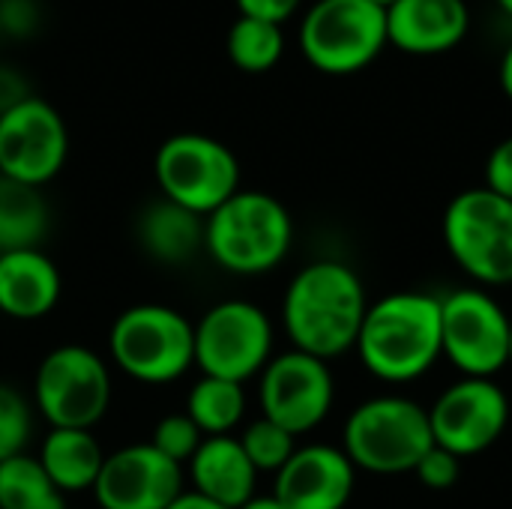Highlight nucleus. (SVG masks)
I'll return each instance as SVG.
<instances>
[{
	"instance_id": "c756f323",
	"label": "nucleus",
	"mask_w": 512,
	"mask_h": 509,
	"mask_svg": "<svg viewBox=\"0 0 512 509\" xmlns=\"http://www.w3.org/2000/svg\"><path fill=\"white\" fill-rule=\"evenodd\" d=\"M486 189L512 201V135L492 147L486 159Z\"/></svg>"
},
{
	"instance_id": "20e7f679",
	"label": "nucleus",
	"mask_w": 512,
	"mask_h": 509,
	"mask_svg": "<svg viewBox=\"0 0 512 509\" xmlns=\"http://www.w3.org/2000/svg\"><path fill=\"white\" fill-rule=\"evenodd\" d=\"M435 447L429 411L408 396H375L357 405L342 429V450L366 474H414Z\"/></svg>"
},
{
	"instance_id": "393cba45",
	"label": "nucleus",
	"mask_w": 512,
	"mask_h": 509,
	"mask_svg": "<svg viewBox=\"0 0 512 509\" xmlns=\"http://www.w3.org/2000/svg\"><path fill=\"white\" fill-rule=\"evenodd\" d=\"M282 51H285L282 24L240 15L228 30V57L243 72L258 75L273 69L282 60Z\"/></svg>"
},
{
	"instance_id": "423d86ee",
	"label": "nucleus",
	"mask_w": 512,
	"mask_h": 509,
	"mask_svg": "<svg viewBox=\"0 0 512 509\" xmlns=\"http://www.w3.org/2000/svg\"><path fill=\"white\" fill-rule=\"evenodd\" d=\"M444 246L483 288L512 285V201L486 186L459 192L444 210Z\"/></svg>"
},
{
	"instance_id": "aec40b11",
	"label": "nucleus",
	"mask_w": 512,
	"mask_h": 509,
	"mask_svg": "<svg viewBox=\"0 0 512 509\" xmlns=\"http://www.w3.org/2000/svg\"><path fill=\"white\" fill-rule=\"evenodd\" d=\"M204 222V216L168 198H159L141 210L135 222V237L153 261L180 267L204 252Z\"/></svg>"
},
{
	"instance_id": "f03ea898",
	"label": "nucleus",
	"mask_w": 512,
	"mask_h": 509,
	"mask_svg": "<svg viewBox=\"0 0 512 509\" xmlns=\"http://www.w3.org/2000/svg\"><path fill=\"white\" fill-rule=\"evenodd\" d=\"M363 369L384 384H411L435 369L441 345V297L396 291L369 303L357 345Z\"/></svg>"
},
{
	"instance_id": "5701e85b",
	"label": "nucleus",
	"mask_w": 512,
	"mask_h": 509,
	"mask_svg": "<svg viewBox=\"0 0 512 509\" xmlns=\"http://www.w3.org/2000/svg\"><path fill=\"white\" fill-rule=\"evenodd\" d=\"M183 414L201 429L204 438L231 435L246 417V390L243 384L201 375L186 396Z\"/></svg>"
},
{
	"instance_id": "f8f14e48",
	"label": "nucleus",
	"mask_w": 512,
	"mask_h": 509,
	"mask_svg": "<svg viewBox=\"0 0 512 509\" xmlns=\"http://www.w3.org/2000/svg\"><path fill=\"white\" fill-rule=\"evenodd\" d=\"M258 378H261L258 384L261 417L279 423L294 438L318 429L333 411L336 381L330 363L312 354L294 348L276 354Z\"/></svg>"
},
{
	"instance_id": "0eeeda50",
	"label": "nucleus",
	"mask_w": 512,
	"mask_h": 509,
	"mask_svg": "<svg viewBox=\"0 0 512 509\" xmlns=\"http://www.w3.org/2000/svg\"><path fill=\"white\" fill-rule=\"evenodd\" d=\"M390 45L387 9L372 0H318L300 24L303 57L324 75H354Z\"/></svg>"
},
{
	"instance_id": "9b49d317",
	"label": "nucleus",
	"mask_w": 512,
	"mask_h": 509,
	"mask_svg": "<svg viewBox=\"0 0 512 509\" xmlns=\"http://www.w3.org/2000/svg\"><path fill=\"white\" fill-rule=\"evenodd\" d=\"M273 360V324L249 300H225L195 324V366L201 375L246 384Z\"/></svg>"
},
{
	"instance_id": "1a4fd4ad",
	"label": "nucleus",
	"mask_w": 512,
	"mask_h": 509,
	"mask_svg": "<svg viewBox=\"0 0 512 509\" xmlns=\"http://www.w3.org/2000/svg\"><path fill=\"white\" fill-rule=\"evenodd\" d=\"M162 198L210 216L240 192V162L222 141L201 132H180L162 141L153 159Z\"/></svg>"
},
{
	"instance_id": "72a5a7b5",
	"label": "nucleus",
	"mask_w": 512,
	"mask_h": 509,
	"mask_svg": "<svg viewBox=\"0 0 512 509\" xmlns=\"http://www.w3.org/2000/svg\"><path fill=\"white\" fill-rule=\"evenodd\" d=\"M501 90L507 93V99L512 102V42L510 48L504 51V57H501Z\"/></svg>"
},
{
	"instance_id": "e433bc0d",
	"label": "nucleus",
	"mask_w": 512,
	"mask_h": 509,
	"mask_svg": "<svg viewBox=\"0 0 512 509\" xmlns=\"http://www.w3.org/2000/svg\"><path fill=\"white\" fill-rule=\"evenodd\" d=\"M372 3H375V6H381V9H390V6H393L396 0H372Z\"/></svg>"
},
{
	"instance_id": "a211bd4d",
	"label": "nucleus",
	"mask_w": 512,
	"mask_h": 509,
	"mask_svg": "<svg viewBox=\"0 0 512 509\" xmlns=\"http://www.w3.org/2000/svg\"><path fill=\"white\" fill-rule=\"evenodd\" d=\"M60 294V270L42 249L0 255V315L12 321H39L54 312Z\"/></svg>"
},
{
	"instance_id": "39448f33",
	"label": "nucleus",
	"mask_w": 512,
	"mask_h": 509,
	"mask_svg": "<svg viewBox=\"0 0 512 509\" xmlns=\"http://www.w3.org/2000/svg\"><path fill=\"white\" fill-rule=\"evenodd\" d=\"M114 366L141 384H171L195 363V324L162 303L123 309L108 333Z\"/></svg>"
},
{
	"instance_id": "f3484780",
	"label": "nucleus",
	"mask_w": 512,
	"mask_h": 509,
	"mask_svg": "<svg viewBox=\"0 0 512 509\" xmlns=\"http://www.w3.org/2000/svg\"><path fill=\"white\" fill-rule=\"evenodd\" d=\"M471 30L465 0H396L387 9V39L405 54L432 57L453 51Z\"/></svg>"
},
{
	"instance_id": "ddd939ff",
	"label": "nucleus",
	"mask_w": 512,
	"mask_h": 509,
	"mask_svg": "<svg viewBox=\"0 0 512 509\" xmlns=\"http://www.w3.org/2000/svg\"><path fill=\"white\" fill-rule=\"evenodd\" d=\"M426 411L435 447L459 459L495 447L510 423V399L495 378H459Z\"/></svg>"
},
{
	"instance_id": "b1692460",
	"label": "nucleus",
	"mask_w": 512,
	"mask_h": 509,
	"mask_svg": "<svg viewBox=\"0 0 512 509\" xmlns=\"http://www.w3.org/2000/svg\"><path fill=\"white\" fill-rule=\"evenodd\" d=\"M0 509H66V495L36 456L21 453L0 462Z\"/></svg>"
},
{
	"instance_id": "f704fd0d",
	"label": "nucleus",
	"mask_w": 512,
	"mask_h": 509,
	"mask_svg": "<svg viewBox=\"0 0 512 509\" xmlns=\"http://www.w3.org/2000/svg\"><path fill=\"white\" fill-rule=\"evenodd\" d=\"M237 509H285L282 507V501L276 498V495H255V498H249L243 507Z\"/></svg>"
},
{
	"instance_id": "6e6552de",
	"label": "nucleus",
	"mask_w": 512,
	"mask_h": 509,
	"mask_svg": "<svg viewBox=\"0 0 512 509\" xmlns=\"http://www.w3.org/2000/svg\"><path fill=\"white\" fill-rule=\"evenodd\" d=\"M33 405L51 429L93 432L111 408L108 363L84 345L48 351L33 378Z\"/></svg>"
},
{
	"instance_id": "c85d7f7f",
	"label": "nucleus",
	"mask_w": 512,
	"mask_h": 509,
	"mask_svg": "<svg viewBox=\"0 0 512 509\" xmlns=\"http://www.w3.org/2000/svg\"><path fill=\"white\" fill-rule=\"evenodd\" d=\"M414 474H417V480H420L426 489H432V492H447V489H453V486L459 483V477H462V459L453 456V453L444 450V447H432V450L420 459V465L414 468Z\"/></svg>"
},
{
	"instance_id": "412c9836",
	"label": "nucleus",
	"mask_w": 512,
	"mask_h": 509,
	"mask_svg": "<svg viewBox=\"0 0 512 509\" xmlns=\"http://www.w3.org/2000/svg\"><path fill=\"white\" fill-rule=\"evenodd\" d=\"M63 495L93 492L105 453L87 429H51L36 456Z\"/></svg>"
},
{
	"instance_id": "2eb2a0df",
	"label": "nucleus",
	"mask_w": 512,
	"mask_h": 509,
	"mask_svg": "<svg viewBox=\"0 0 512 509\" xmlns=\"http://www.w3.org/2000/svg\"><path fill=\"white\" fill-rule=\"evenodd\" d=\"M183 492V468L153 444H129L105 456L93 495L102 509H165Z\"/></svg>"
},
{
	"instance_id": "a878e982",
	"label": "nucleus",
	"mask_w": 512,
	"mask_h": 509,
	"mask_svg": "<svg viewBox=\"0 0 512 509\" xmlns=\"http://www.w3.org/2000/svg\"><path fill=\"white\" fill-rule=\"evenodd\" d=\"M237 441L258 474H279L297 450V438L267 417H258L255 423H249L237 435Z\"/></svg>"
},
{
	"instance_id": "7ed1b4c3",
	"label": "nucleus",
	"mask_w": 512,
	"mask_h": 509,
	"mask_svg": "<svg viewBox=\"0 0 512 509\" xmlns=\"http://www.w3.org/2000/svg\"><path fill=\"white\" fill-rule=\"evenodd\" d=\"M294 243L288 207L267 192L240 189L204 222V252L234 276H264L276 270Z\"/></svg>"
},
{
	"instance_id": "6ab92c4d",
	"label": "nucleus",
	"mask_w": 512,
	"mask_h": 509,
	"mask_svg": "<svg viewBox=\"0 0 512 509\" xmlns=\"http://www.w3.org/2000/svg\"><path fill=\"white\" fill-rule=\"evenodd\" d=\"M189 477H192V492L228 509L243 507L249 498H255L258 471L243 453L237 435L204 438L189 462Z\"/></svg>"
},
{
	"instance_id": "4468645a",
	"label": "nucleus",
	"mask_w": 512,
	"mask_h": 509,
	"mask_svg": "<svg viewBox=\"0 0 512 509\" xmlns=\"http://www.w3.org/2000/svg\"><path fill=\"white\" fill-rule=\"evenodd\" d=\"M69 156V132L54 105L27 96L0 114V177L45 186Z\"/></svg>"
},
{
	"instance_id": "bb28decb",
	"label": "nucleus",
	"mask_w": 512,
	"mask_h": 509,
	"mask_svg": "<svg viewBox=\"0 0 512 509\" xmlns=\"http://www.w3.org/2000/svg\"><path fill=\"white\" fill-rule=\"evenodd\" d=\"M33 432L30 402L9 384H0V462L21 456Z\"/></svg>"
},
{
	"instance_id": "cd10ccee",
	"label": "nucleus",
	"mask_w": 512,
	"mask_h": 509,
	"mask_svg": "<svg viewBox=\"0 0 512 509\" xmlns=\"http://www.w3.org/2000/svg\"><path fill=\"white\" fill-rule=\"evenodd\" d=\"M201 441H204L201 429H198L186 414H171V417H162V420L156 423L153 441H150V444H153L165 459H171V462H177V465L183 468V465L192 462V456L198 453Z\"/></svg>"
},
{
	"instance_id": "dca6fc26",
	"label": "nucleus",
	"mask_w": 512,
	"mask_h": 509,
	"mask_svg": "<svg viewBox=\"0 0 512 509\" xmlns=\"http://www.w3.org/2000/svg\"><path fill=\"white\" fill-rule=\"evenodd\" d=\"M357 486V468L342 447L306 444L297 447L288 465L276 474L273 495L285 509H345Z\"/></svg>"
},
{
	"instance_id": "f257e3e1",
	"label": "nucleus",
	"mask_w": 512,
	"mask_h": 509,
	"mask_svg": "<svg viewBox=\"0 0 512 509\" xmlns=\"http://www.w3.org/2000/svg\"><path fill=\"white\" fill-rule=\"evenodd\" d=\"M366 309L369 297L357 270L321 258L291 279L282 300V324L294 351L330 363L354 351Z\"/></svg>"
},
{
	"instance_id": "9d476101",
	"label": "nucleus",
	"mask_w": 512,
	"mask_h": 509,
	"mask_svg": "<svg viewBox=\"0 0 512 509\" xmlns=\"http://www.w3.org/2000/svg\"><path fill=\"white\" fill-rule=\"evenodd\" d=\"M512 318L483 288H456L441 297L444 360L462 378H495L510 366Z\"/></svg>"
},
{
	"instance_id": "4c0bfd02",
	"label": "nucleus",
	"mask_w": 512,
	"mask_h": 509,
	"mask_svg": "<svg viewBox=\"0 0 512 509\" xmlns=\"http://www.w3.org/2000/svg\"><path fill=\"white\" fill-rule=\"evenodd\" d=\"M510 366H512V339H510Z\"/></svg>"
},
{
	"instance_id": "7c9ffc66",
	"label": "nucleus",
	"mask_w": 512,
	"mask_h": 509,
	"mask_svg": "<svg viewBox=\"0 0 512 509\" xmlns=\"http://www.w3.org/2000/svg\"><path fill=\"white\" fill-rule=\"evenodd\" d=\"M303 0H237L240 15L249 18H261V21H273V24H285Z\"/></svg>"
},
{
	"instance_id": "c9c22d12",
	"label": "nucleus",
	"mask_w": 512,
	"mask_h": 509,
	"mask_svg": "<svg viewBox=\"0 0 512 509\" xmlns=\"http://www.w3.org/2000/svg\"><path fill=\"white\" fill-rule=\"evenodd\" d=\"M498 6H501L507 15H512V0H498Z\"/></svg>"
},
{
	"instance_id": "2f4dec72",
	"label": "nucleus",
	"mask_w": 512,
	"mask_h": 509,
	"mask_svg": "<svg viewBox=\"0 0 512 509\" xmlns=\"http://www.w3.org/2000/svg\"><path fill=\"white\" fill-rule=\"evenodd\" d=\"M27 87L24 81L12 72V69H0V114L9 111L12 105H18L21 99H27Z\"/></svg>"
},
{
	"instance_id": "4be33fe9",
	"label": "nucleus",
	"mask_w": 512,
	"mask_h": 509,
	"mask_svg": "<svg viewBox=\"0 0 512 509\" xmlns=\"http://www.w3.org/2000/svg\"><path fill=\"white\" fill-rule=\"evenodd\" d=\"M51 231V207L39 186L0 177V255L39 249Z\"/></svg>"
},
{
	"instance_id": "473e14b6",
	"label": "nucleus",
	"mask_w": 512,
	"mask_h": 509,
	"mask_svg": "<svg viewBox=\"0 0 512 509\" xmlns=\"http://www.w3.org/2000/svg\"><path fill=\"white\" fill-rule=\"evenodd\" d=\"M165 509H228L222 507V504H216V501H210V498H204V495H198V492H180L171 504Z\"/></svg>"
}]
</instances>
